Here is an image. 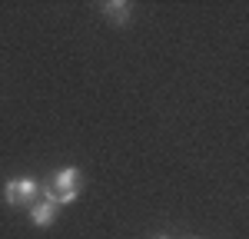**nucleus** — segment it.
Here are the masks:
<instances>
[{
	"mask_svg": "<svg viewBox=\"0 0 249 239\" xmlns=\"http://www.w3.org/2000/svg\"><path fill=\"white\" fill-rule=\"evenodd\" d=\"M80 186H83V173H80L77 166H63L53 173V179L47 183V196L53 199L57 206H67V203H73L80 196Z\"/></svg>",
	"mask_w": 249,
	"mask_h": 239,
	"instance_id": "nucleus-1",
	"label": "nucleus"
},
{
	"mask_svg": "<svg viewBox=\"0 0 249 239\" xmlns=\"http://www.w3.org/2000/svg\"><path fill=\"white\" fill-rule=\"evenodd\" d=\"M40 196H43V186H40L34 176H17V179H7V183H3V199H7V206H23V209H30Z\"/></svg>",
	"mask_w": 249,
	"mask_h": 239,
	"instance_id": "nucleus-2",
	"label": "nucleus"
},
{
	"mask_svg": "<svg viewBox=\"0 0 249 239\" xmlns=\"http://www.w3.org/2000/svg\"><path fill=\"white\" fill-rule=\"evenodd\" d=\"M57 213H60V206H57L50 196H47V193H43V196H40L37 203L30 206V219H34V226H43V229L57 222Z\"/></svg>",
	"mask_w": 249,
	"mask_h": 239,
	"instance_id": "nucleus-3",
	"label": "nucleus"
},
{
	"mask_svg": "<svg viewBox=\"0 0 249 239\" xmlns=\"http://www.w3.org/2000/svg\"><path fill=\"white\" fill-rule=\"evenodd\" d=\"M100 14L110 20V23H130L133 7H130L126 0H107V3H100Z\"/></svg>",
	"mask_w": 249,
	"mask_h": 239,
	"instance_id": "nucleus-4",
	"label": "nucleus"
},
{
	"mask_svg": "<svg viewBox=\"0 0 249 239\" xmlns=\"http://www.w3.org/2000/svg\"><path fill=\"white\" fill-rule=\"evenodd\" d=\"M156 239H170V236H156Z\"/></svg>",
	"mask_w": 249,
	"mask_h": 239,
	"instance_id": "nucleus-5",
	"label": "nucleus"
}]
</instances>
